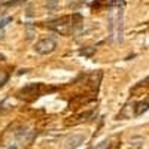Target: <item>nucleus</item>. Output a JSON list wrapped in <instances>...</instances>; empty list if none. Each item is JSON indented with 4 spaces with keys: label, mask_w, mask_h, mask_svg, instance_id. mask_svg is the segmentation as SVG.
Masks as SVG:
<instances>
[{
    "label": "nucleus",
    "mask_w": 149,
    "mask_h": 149,
    "mask_svg": "<svg viewBox=\"0 0 149 149\" xmlns=\"http://www.w3.org/2000/svg\"><path fill=\"white\" fill-rule=\"evenodd\" d=\"M57 49V42L52 39V37H45V39H40L34 45V51L40 55H48L54 52Z\"/></svg>",
    "instance_id": "nucleus-3"
},
{
    "label": "nucleus",
    "mask_w": 149,
    "mask_h": 149,
    "mask_svg": "<svg viewBox=\"0 0 149 149\" xmlns=\"http://www.w3.org/2000/svg\"><path fill=\"white\" fill-rule=\"evenodd\" d=\"M6 58H5V55H2V54H0V61H5Z\"/></svg>",
    "instance_id": "nucleus-15"
},
{
    "label": "nucleus",
    "mask_w": 149,
    "mask_h": 149,
    "mask_svg": "<svg viewBox=\"0 0 149 149\" xmlns=\"http://www.w3.org/2000/svg\"><path fill=\"white\" fill-rule=\"evenodd\" d=\"M5 110H6V107H5V102H2V103H0V115H2Z\"/></svg>",
    "instance_id": "nucleus-13"
},
{
    "label": "nucleus",
    "mask_w": 149,
    "mask_h": 149,
    "mask_svg": "<svg viewBox=\"0 0 149 149\" xmlns=\"http://www.w3.org/2000/svg\"><path fill=\"white\" fill-rule=\"evenodd\" d=\"M82 143H84V136L82 134H72V136H69V137L64 139L63 148L64 149H76Z\"/></svg>",
    "instance_id": "nucleus-4"
},
{
    "label": "nucleus",
    "mask_w": 149,
    "mask_h": 149,
    "mask_svg": "<svg viewBox=\"0 0 149 149\" xmlns=\"http://www.w3.org/2000/svg\"><path fill=\"white\" fill-rule=\"evenodd\" d=\"M140 85H148V86H149V76H148L146 79H143V81L140 82Z\"/></svg>",
    "instance_id": "nucleus-14"
},
{
    "label": "nucleus",
    "mask_w": 149,
    "mask_h": 149,
    "mask_svg": "<svg viewBox=\"0 0 149 149\" xmlns=\"http://www.w3.org/2000/svg\"><path fill=\"white\" fill-rule=\"evenodd\" d=\"M37 88H39V84H31V85H29V86H26V88H22L21 91H19V94H31V93H36L37 91Z\"/></svg>",
    "instance_id": "nucleus-7"
},
{
    "label": "nucleus",
    "mask_w": 149,
    "mask_h": 149,
    "mask_svg": "<svg viewBox=\"0 0 149 149\" xmlns=\"http://www.w3.org/2000/svg\"><path fill=\"white\" fill-rule=\"evenodd\" d=\"M9 21H10V18H6V19H5V21H2V22H0V29H3V27H5V26H6V24H8V22H9Z\"/></svg>",
    "instance_id": "nucleus-12"
},
{
    "label": "nucleus",
    "mask_w": 149,
    "mask_h": 149,
    "mask_svg": "<svg viewBox=\"0 0 149 149\" xmlns=\"http://www.w3.org/2000/svg\"><path fill=\"white\" fill-rule=\"evenodd\" d=\"M78 15H73V17H63L57 21H52L49 22V27L54 29L55 31L58 33H63V34H67V33H73L74 31V27L79 26V22H73V19L76 18Z\"/></svg>",
    "instance_id": "nucleus-2"
},
{
    "label": "nucleus",
    "mask_w": 149,
    "mask_h": 149,
    "mask_svg": "<svg viewBox=\"0 0 149 149\" xmlns=\"http://www.w3.org/2000/svg\"><path fill=\"white\" fill-rule=\"evenodd\" d=\"M9 149H17V148H15V146H12V148H9Z\"/></svg>",
    "instance_id": "nucleus-16"
},
{
    "label": "nucleus",
    "mask_w": 149,
    "mask_h": 149,
    "mask_svg": "<svg viewBox=\"0 0 149 149\" xmlns=\"http://www.w3.org/2000/svg\"><path fill=\"white\" fill-rule=\"evenodd\" d=\"M110 145H112L110 139H104V140H102L100 143H97V145L94 146V149H109Z\"/></svg>",
    "instance_id": "nucleus-9"
},
{
    "label": "nucleus",
    "mask_w": 149,
    "mask_h": 149,
    "mask_svg": "<svg viewBox=\"0 0 149 149\" xmlns=\"http://www.w3.org/2000/svg\"><path fill=\"white\" fill-rule=\"evenodd\" d=\"M109 31L110 37L115 42H122V33H124V26H122V8H110L109 14Z\"/></svg>",
    "instance_id": "nucleus-1"
},
{
    "label": "nucleus",
    "mask_w": 149,
    "mask_h": 149,
    "mask_svg": "<svg viewBox=\"0 0 149 149\" xmlns=\"http://www.w3.org/2000/svg\"><path fill=\"white\" fill-rule=\"evenodd\" d=\"M134 107H136V115H142L145 113L146 110H149V102H139V103H134Z\"/></svg>",
    "instance_id": "nucleus-5"
},
{
    "label": "nucleus",
    "mask_w": 149,
    "mask_h": 149,
    "mask_svg": "<svg viewBox=\"0 0 149 149\" xmlns=\"http://www.w3.org/2000/svg\"><path fill=\"white\" fill-rule=\"evenodd\" d=\"M93 54H94V48H91V46H86V48L81 49V55H84V57H91Z\"/></svg>",
    "instance_id": "nucleus-10"
},
{
    "label": "nucleus",
    "mask_w": 149,
    "mask_h": 149,
    "mask_svg": "<svg viewBox=\"0 0 149 149\" xmlns=\"http://www.w3.org/2000/svg\"><path fill=\"white\" fill-rule=\"evenodd\" d=\"M45 8L48 9V12H55L58 9V0H48Z\"/></svg>",
    "instance_id": "nucleus-8"
},
{
    "label": "nucleus",
    "mask_w": 149,
    "mask_h": 149,
    "mask_svg": "<svg viewBox=\"0 0 149 149\" xmlns=\"http://www.w3.org/2000/svg\"><path fill=\"white\" fill-rule=\"evenodd\" d=\"M143 143H145L143 137H140V136H136V137H133V139L130 140V148H128V149H140V148L143 146Z\"/></svg>",
    "instance_id": "nucleus-6"
},
{
    "label": "nucleus",
    "mask_w": 149,
    "mask_h": 149,
    "mask_svg": "<svg viewBox=\"0 0 149 149\" xmlns=\"http://www.w3.org/2000/svg\"><path fill=\"white\" fill-rule=\"evenodd\" d=\"M110 8H122L124 6V0H107Z\"/></svg>",
    "instance_id": "nucleus-11"
}]
</instances>
